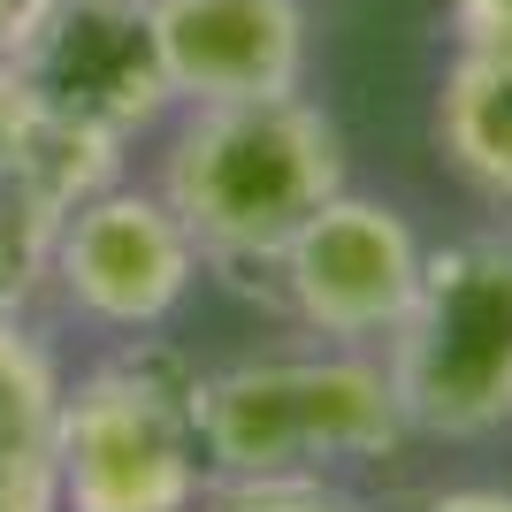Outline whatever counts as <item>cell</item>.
Instances as JSON below:
<instances>
[{
    "label": "cell",
    "instance_id": "obj_12",
    "mask_svg": "<svg viewBox=\"0 0 512 512\" xmlns=\"http://www.w3.org/2000/svg\"><path fill=\"white\" fill-rule=\"evenodd\" d=\"M199 512H360L329 482H214Z\"/></svg>",
    "mask_w": 512,
    "mask_h": 512
},
{
    "label": "cell",
    "instance_id": "obj_11",
    "mask_svg": "<svg viewBox=\"0 0 512 512\" xmlns=\"http://www.w3.org/2000/svg\"><path fill=\"white\" fill-rule=\"evenodd\" d=\"M54 214L31 207L16 184H0V314H23V306L46 291V260H54Z\"/></svg>",
    "mask_w": 512,
    "mask_h": 512
},
{
    "label": "cell",
    "instance_id": "obj_13",
    "mask_svg": "<svg viewBox=\"0 0 512 512\" xmlns=\"http://www.w3.org/2000/svg\"><path fill=\"white\" fill-rule=\"evenodd\" d=\"M451 46H482V54H512V0H444Z\"/></svg>",
    "mask_w": 512,
    "mask_h": 512
},
{
    "label": "cell",
    "instance_id": "obj_7",
    "mask_svg": "<svg viewBox=\"0 0 512 512\" xmlns=\"http://www.w3.org/2000/svg\"><path fill=\"white\" fill-rule=\"evenodd\" d=\"M46 283L62 291V306L107 337H153L199 283V245L176 222V207L161 192L138 184H107L85 207L62 214L54 230V260Z\"/></svg>",
    "mask_w": 512,
    "mask_h": 512
},
{
    "label": "cell",
    "instance_id": "obj_10",
    "mask_svg": "<svg viewBox=\"0 0 512 512\" xmlns=\"http://www.w3.org/2000/svg\"><path fill=\"white\" fill-rule=\"evenodd\" d=\"M436 146L490 207H512V54L451 46L436 85Z\"/></svg>",
    "mask_w": 512,
    "mask_h": 512
},
{
    "label": "cell",
    "instance_id": "obj_16",
    "mask_svg": "<svg viewBox=\"0 0 512 512\" xmlns=\"http://www.w3.org/2000/svg\"><path fill=\"white\" fill-rule=\"evenodd\" d=\"M31 16H39V0H0V54L23 39V23H31Z\"/></svg>",
    "mask_w": 512,
    "mask_h": 512
},
{
    "label": "cell",
    "instance_id": "obj_6",
    "mask_svg": "<svg viewBox=\"0 0 512 512\" xmlns=\"http://www.w3.org/2000/svg\"><path fill=\"white\" fill-rule=\"evenodd\" d=\"M421 230L390 199L367 192H337L306 214L291 245L268 268V291L299 329H314L321 344H344V352H367L398 329V314L413 306V283H421Z\"/></svg>",
    "mask_w": 512,
    "mask_h": 512
},
{
    "label": "cell",
    "instance_id": "obj_9",
    "mask_svg": "<svg viewBox=\"0 0 512 512\" xmlns=\"http://www.w3.org/2000/svg\"><path fill=\"white\" fill-rule=\"evenodd\" d=\"M54 398L62 375L23 314H0V512H62L54 505Z\"/></svg>",
    "mask_w": 512,
    "mask_h": 512
},
{
    "label": "cell",
    "instance_id": "obj_4",
    "mask_svg": "<svg viewBox=\"0 0 512 512\" xmlns=\"http://www.w3.org/2000/svg\"><path fill=\"white\" fill-rule=\"evenodd\" d=\"M406 436L482 444L512 428V237H451L421 260L413 306L383 337Z\"/></svg>",
    "mask_w": 512,
    "mask_h": 512
},
{
    "label": "cell",
    "instance_id": "obj_5",
    "mask_svg": "<svg viewBox=\"0 0 512 512\" xmlns=\"http://www.w3.org/2000/svg\"><path fill=\"white\" fill-rule=\"evenodd\" d=\"M0 69L39 115L100 130L115 146L146 138L176 107L153 0H39V16L0 54Z\"/></svg>",
    "mask_w": 512,
    "mask_h": 512
},
{
    "label": "cell",
    "instance_id": "obj_8",
    "mask_svg": "<svg viewBox=\"0 0 512 512\" xmlns=\"http://www.w3.org/2000/svg\"><path fill=\"white\" fill-rule=\"evenodd\" d=\"M176 107L306 92V0H153Z\"/></svg>",
    "mask_w": 512,
    "mask_h": 512
},
{
    "label": "cell",
    "instance_id": "obj_2",
    "mask_svg": "<svg viewBox=\"0 0 512 512\" xmlns=\"http://www.w3.org/2000/svg\"><path fill=\"white\" fill-rule=\"evenodd\" d=\"M406 413L383 360L367 352H291L199 375V451L214 482H321L329 467L390 459Z\"/></svg>",
    "mask_w": 512,
    "mask_h": 512
},
{
    "label": "cell",
    "instance_id": "obj_1",
    "mask_svg": "<svg viewBox=\"0 0 512 512\" xmlns=\"http://www.w3.org/2000/svg\"><path fill=\"white\" fill-rule=\"evenodd\" d=\"M337 192L344 138L329 107L306 92L184 107V123L161 153V199L192 230L199 268H222L230 283H268L291 230Z\"/></svg>",
    "mask_w": 512,
    "mask_h": 512
},
{
    "label": "cell",
    "instance_id": "obj_15",
    "mask_svg": "<svg viewBox=\"0 0 512 512\" xmlns=\"http://www.w3.org/2000/svg\"><path fill=\"white\" fill-rule=\"evenodd\" d=\"M421 512H512V490H436Z\"/></svg>",
    "mask_w": 512,
    "mask_h": 512
},
{
    "label": "cell",
    "instance_id": "obj_3",
    "mask_svg": "<svg viewBox=\"0 0 512 512\" xmlns=\"http://www.w3.org/2000/svg\"><path fill=\"white\" fill-rule=\"evenodd\" d=\"M214 490L199 451V375L169 344L130 337L54 398L62 512H199Z\"/></svg>",
    "mask_w": 512,
    "mask_h": 512
},
{
    "label": "cell",
    "instance_id": "obj_14",
    "mask_svg": "<svg viewBox=\"0 0 512 512\" xmlns=\"http://www.w3.org/2000/svg\"><path fill=\"white\" fill-rule=\"evenodd\" d=\"M23 130H31V100H23L16 77L0 69V184H8V169H16V153H23Z\"/></svg>",
    "mask_w": 512,
    "mask_h": 512
}]
</instances>
